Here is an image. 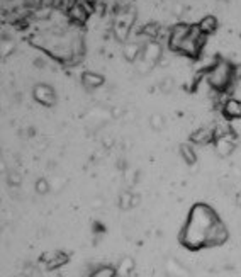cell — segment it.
Returning <instances> with one entry per match:
<instances>
[{
	"label": "cell",
	"instance_id": "1",
	"mask_svg": "<svg viewBox=\"0 0 241 277\" xmlns=\"http://www.w3.org/2000/svg\"><path fill=\"white\" fill-rule=\"evenodd\" d=\"M221 221L219 214L206 202H195L191 207L184 227L180 229V245L187 250H202L209 247L214 227Z\"/></svg>",
	"mask_w": 241,
	"mask_h": 277
},
{
	"label": "cell",
	"instance_id": "2",
	"mask_svg": "<svg viewBox=\"0 0 241 277\" xmlns=\"http://www.w3.org/2000/svg\"><path fill=\"white\" fill-rule=\"evenodd\" d=\"M235 75H236L235 67H233L229 61L219 60L207 70L206 82L207 85L213 90H216V92H224V90L231 85Z\"/></svg>",
	"mask_w": 241,
	"mask_h": 277
},
{
	"label": "cell",
	"instance_id": "3",
	"mask_svg": "<svg viewBox=\"0 0 241 277\" xmlns=\"http://www.w3.org/2000/svg\"><path fill=\"white\" fill-rule=\"evenodd\" d=\"M134 19H136V12H134L133 7H126V9L118 12V17H116L114 23V36L119 41L124 43L127 39L131 27L134 24Z\"/></svg>",
	"mask_w": 241,
	"mask_h": 277
},
{
	"label": "cell",
	"instance_id": "4",
	"mask_svg": "<svg viewBox=\"0 0 241 277\" xmlns=\"http://www.w3.org/2000/svg\"><path fill=\"white\" fill-rule=\"evenodd\" d=\"M162 46L158 45L156 41H149L148 45L143 46V53H141L140 56V70L146 74V72H149L153 67H155L156 63L160 61V58H162Z\"/></svg>",
	"mask_w": 241,
	"mask_h": 277
},
{
	"label": "cell",
	"instance_id": "5",
	"mask_svg": "<svg viewBox=\"0 0 241 277\" xmlns=\"http://www.w3.org/2000/svg\"><path fill=\"white\" fill-rule=\"evenodd\" d=\"M68 260H70V255L63 250H51V252L43 253L39 258L46 271H56V269L63 267L65 264H68Z\"/></svg>",
	"mask_w": 241,
	"mask_h": 277
},
{
	"label": "cell",
	"instance_id": "6",
	"mask_svg": "<svg viewBox=\"0 0 241 277\" xmlns=\"http://www.w3.org/2000/svg\"><path fill=\"white\" fill-rule=\"evenodd\" d=\"M32 97L38 104L45 105V107H51L56 104V92L48 83H36L32 87Z\"/></svg>",
	"mask_w": 241,
	"mask_h": 277
},
{
	"label": "cell",
	"instance_id": "7",
	"mask_svg": "<svg viewBox=\"0 0 241 277\" xmlns=\"http://www.w3.org/2000/svg\"><path fill=\"white\" fill-rule=\"evenodd\" d=\"M236 148V134L235 131L228 134H222V136H217L216 141H214V150L219 156H229Z\"/></svg>",
	"mask_w": 241,
	"mask_h": 277
},
{
	"label": "cell",
	"instance_id": "8",
	"mask_svg": "<svg viewBox=\"0 0 241 277\" xmlns=\"http://www.w3.org/2000/svg\"><path fill=\"white\" fill-rule=\"evenodd\" d=\"M192 31V25L189 24H177L171 27V31L169 32V46L170 50H177L178 45H180L182 41H184L185 38H187L189 34H191Z\"/></svg>",
	"mask_w": 241,
	"mask_h": 277
},
{
	"label": "cell",
	"instance_id": "9",
	"mask_svg": "<svg viewBox=\"0 0 241 277\" xmlns=\"http://www.w3.org/2000/svg\"><path fill=\"white\" fill-rule=\"evenodd\" d=\"M191 141L195 145H200V147L214 143L216 141V129L214 127H199L192 133Z\"/></svg>",
	"mask_w": 241,
	"mask_h": 277
},
{
	"label": "cell",
	"instance_id": "10",
	"mask_svg": "<svg viewBox=\"0 0 241 277\" xmlns=\"http://www.w3.org/2000/svg\"><path fill=\"white\" fill-rule=\"evenodd\" d=\"M228 238H229V231H228V228H226V225L222 223V221H219L216 227H214L213 233H211L209 247H207V249H216V247L224 245V243L228 242Z\"/></svg>",
	"mask_w": 241,
	"mask_h": 277
},
{
	"label": "cell",
	"instance_id": "11",
	"mask_svg": "<svg viewBox=\"0 0 241 277\" xmlns=\"http://www.w3.org/2000/svg\"><path fill=\"white\" fill-rule=\"evenodd\" d=\"M222 116L226 119H241V99L229 97L222 104Z\"/></svg>",
	"mask_w": 241,
	"mask_h": 277
},
{
	"label": "cell",
	"instance_id": "12",
	"mask_svg": "<svg viewBox=\"0 0 241 277\" xmlns=\"http://www.w3.org/2000/svg\"><path fill=\"white\" fill-rule=\"evenodd\" d=\"M80 80H82V85L85 87L87 90L100 89V87L104 85V82H105L104 75L97 74V72H83L82 76H80Z\"/></svg>",
	"mask_w": 241,
	"mask_h": 277
},
{
	"label": "cell",
	"instance_id": "13",
	"mask_svg": "<svg viewBox=\"0 0 241 277\" xmlns=\"http://www.w3.org/2000/svg\"><path fill=\"white\" fill-rule=\"evenodd\" d=\"M197 29H199L200 34L206 38V36H211L217 31V19L214 16H204L202 19L197 24Z\"/></svg>",
	"mask_w": 241,
	"mask_h": 277
},
{
	"label": "cell",
	"instance_id": "14",
	"mask_svg": "<svg viewBox=\"0 0 241 277\" xmlns=\"http://www.w3.org/2000/svg\"><path fill=\"white\" fill-rule=\"evenodd\" d=\"M68 14H70V17L75 23H85L87 21V9L85 5H82V3H70V7H68Z\"/></svg>",
	"mask_w": 241,
	"mask_h": 277
},
{
	"label": "cell",
	"instance_id": "15",
	"mask_svg": "<svg viewBox=\"0 0 241 277\" xmlns=\"http://www.w3.org/2000/svg\"><path fill=\"white\" fill-rule=\"evenodd\" d=\"M138 202H140V196L133 194V192L129 191H124L122 194L119 196V207L122 211L131 209V207H134Z\"/></svg>",
	"mask_w": 241,
	"mask_h": 277
},
{
	"label": "cell",
	"instance_id": "16",
	"mask_svg": "<svg viewBox=\"0 0 241 277\" xmlns=\"http://www.w3.org/2000/svg\"><path fill=\"white\" fill-rule=\"evenodd\" d=\"M141 53H143V46L138 45V43H127V45L124 46V56L129 61H138Z\"/></svg>",
	"mask_w": 241,
	"mask_h": 277
},
{
	"label": "cell",
	"instance_id": "17",
	"mask_svg": "<svg viewBox=\"0 0 241 277\" xmlns=\"http://www.w3.org/2000/svg\"><path fill=\"white\" fill-rule=\"evenodd\" d=\"M89 277H118V269L114 265H98L89 274Z\"/></svg>",
	"mask_w": 241,
	"mask_h": 277
},
{
	"label": "cell",
	"instance_id": "18",
	"mask_svg": "<svg viewBox=\"0 0 241 277\" xmlns=\"http://www.w3.org/2000/svg\"><path fill=\"white\" fill-rule=\"evenodd\" d=\"M118 277H129L131 272L134 271V260L131 257H126L118 264Z\"/></svg>",
	"mask_w": 241,
	"mask_h": 277
},
{
	"label": "cell",
	"instance_id": "19",
	"mask_svg": "<svg viewBox=\"0 0 241 277\" xmlns=\"http://www.w3.org/2000/svg\"><path fill=\"white\" fill-rule=\"evenodd\" d=\"M180 156L187 165H193L197 162V153L192 145H182L180 147Z\"/></svg>",
	"mask_w": 241,
	"mask_h": 277
},
{
	"label": "cell",
	"instance_id": "20",
	"mask_svg": "<svg viewBox=\"0 0 241 277\" xmlns=\"http://www.w3.org/2000/svg\"><path fill=\"white\" fill-rule=\"evenodd\" d=\"M149 126L156 131L163 129V126H165V118H163L162 114H158V112H155V114L149 118Z\"/></svg>",
	"mask_w": 241,
	"mask_h": 277
},
{
	"label": "cell",
	"instance_id": "21",
	"mask_svg": "<svg viewBox=\"0 0 241 277\" xmlns=\"http://www.w3.org/2000/svg\"><path fill=\"white\" fill-rule=\"evenodd\" d=\"M34 189H36V192H38V194H41V196L48 194V192H49V182L46 180V178H38V180H36V184H34Z\"/></svg>",
	"mask_w": 241,
	"mask_h": 277
},
{
	"label": "cell",
	"instance_id": "22",
	"mask_svg": "<svg viewBox=\"0 0 241 277\" xmlns=\"http://www.w3.org/2000/svg\"><path fill=\"white\" fill-rule=\"evenodd\" d=\"M143 34L149 39H155L156 34H158V25L156 24H146L143 27Z\"/></svg>",
	"mask_w": 241,
	"mask_h": 277
},
{
	"label": "cell",
	"instance_id": "23",
	"mask_svg": "<svg viewBox=\"0 0 241 277\" xmlns=\"http://www.w3.org/2000/svg\"><path fill=\"white\" fill-rule=\"evenodd\" d=\"M160 90L165 94H169L173 90V78H163L162 82H160Z\"/></svg>",
	"mask_w": 241,
	"mask_h": 277
},
{
	"label": "cell",
	"instance_id": "24",
	"mask_svg": "<svg viewBox=\"0 0 241 277\" xmlns=\"http://www.w3.org/2000/svg\"><path fill=\"white\" fill-rule=\"evenodd\" d=\"M14 48H16V46H14L12 41H3V43H2V58H7V56H9V54L14 51Z\"/></svg>",
	"mask_w": 241,
	"mask_h": 277
},
{
	"label": "cell",
	"instance_id": "25",
	"mask_svg": "<svg viewBox=\"0 0 241 277\" xmlns=\"http://www.w3.org/2000/svg\"><path fill=\"white\" fill-rule=\"evenodd\" d=\"M7 178H9V184L10 185H19L21 184V176L17 172H10Z\"/></svg>",
	"mask_w": 241,
	"mask_h": 277
},
{
	"label": "cell",
	"instance_id": "26",
	"mask_svg": "<svg viewBox=\"0 0 241 277\" xmlns=\"http://www.w3.org/2000/svg\"><path fill=\"white\" fill-rule=\"evenodd\" d=\"M17 277H27V276H17Z\"/></svg>",
	"mask_w": 241,
	"mask_h": 277
}]
</instances>
